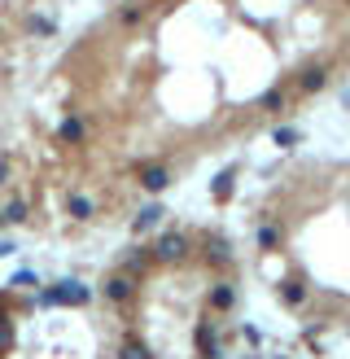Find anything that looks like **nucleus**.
I'll return each instance as SVG.
<instances>
[{"instance_id":"1","label":"nucleus","mask_w":350,"mask_h":359,"mask_svg":"<svg viewBox=\"0 0 350 359\" xmlns=\"http://www.w3.org/2000/svg\"><path fill=\"white\" fill-rule=\"evenodd\" d=\"M44 302H88V289H83V285H75V281H66L61 289L44 293Z\"/></svg>"},{"instance_id":"2","label":"nucleus","mask_w":350,"mask_h":359,"mask_svg":"<svg viewBox=\"0 0 350 359\" xmlns=\"http://www.w3.org/2000/svg\"><path fill=\"white\" fill-rule=\"evenodd\" d=\"M184 250H189V241L180 237V233H175V237H162V241H158V258H166V263H171V258H184Z\"/></svg>"},{"instance_id":"3","label":"nucleus","mask_w":350,"mask_h":359,"mask_svg":"<svg viewBox=\"0 0 350 359\" xmlns=\"http://www.w3.org/2000/svg\"><path fill=\"white\" fill-rule=\"evenodd\" d=\"M140 184H145L149 193H158V189L166 184V171H162V167H145V171H140Z\"/></svg>"},{"instance_id":"4","label":"nucleus","mask_w":350,"mask_h":359,"mask_svg":"<svg viewBox=\"0 0 350 359\" xmlns=\"http://www.w3.org/2000/svg\"><path fill=\"white\" fill-rule=\"evenodd\" d=\"M105 293H110V298H114V302H123V298H127V293H131V281H127V276H114V281L105 285Z\"/></svg>"},{"instance_id":"5","label":"nucleus","mask_w":350,"mask_h":359,"mask_svg":"<svg viewBox=\"0 0 350 359\" xmlns=\"http://www.w3.org/2000/svg\"><path fill=\"white\" fill-rule=\"evenodd\" d=\"M71 215H75V219H88V215H92V202L83 198V193H75V198H71Z\"/></svg>"},{"instance_id":"6","label":"nucleus","mask_w":350,"mask_h":359,"mask_svg":"<svg viewBox=\"0 0 350 359\" xmlns=\"http://www.w3.org/2000/svg\"><path fill=\"white\" fill-rule=\"evenodd\" d=\"M79 136H83V127H79L75 119H66V123H61V140H79Z\"/></svg>"},{"instance_id":"7","label":"nucleus","mask_w":350,"mask_h":359,"mask_svg":"<svg viewBox=\"0 0 350 359\" xmlns=\"http://www.w3.org/2000/svg\"><path fill=\"white\" fill-rule=\"evenodd\" d=\"M158 215H162L158 206H149V210H140V219H136V228H154V224H158Z\"/></svg>"},{"instance_id":"8","label":"nucleus","mask_w":350,"mask_h":359,"mask_svg":"<svg viewBox=\"0 0 350 359\" xmlns=\"http://www.w3.org/2000/svg\"><path fill=\"white\" fill-rule=\"evenodd\" d=\"M5 219H9V224H22V219H27V206H22V202H13V206L5 210Z\"/></svg>"},{"instance_id":"9","label":"nucleus","mask_w":350,"mask_h":359,"mask_svg":"<svg viewBox=\"0 0 350 359\" xmlns=\"http://www.w3.org/2000/svg\"><path fill=\"white\" fill-rule=\"evenodd\" d=\"M210 302H214V307H228V302H232V289H228V285H219V289L210 293Z\"/></svg>"},{"instance_id":"10","label":"nucleus","mask_w":350,"mask_h":359,"mask_svg":"<svg viewBox=\"0 0 350 359\" xmlns=\"http://www.w3.org/2000/svg\"><path fill=\"white\" fill-rule=\"evenodd\" d=\"M123 359H149V351L136 346V342H127V346H123Z\"/></svg>"},{"instance_id":"11","label":"nucleus","mask_w":350,"mask_h":359,"mask_svg":"<svg viewBox=\"0 0 350 359\" xmlns=\"http://www.w3.org/2000/svg\"><path fill=\"white\" fill-rule=\"evenodd\" d=\"M302 88H324V71H307V79H302Z\"/></svg>"},{"instance_id":"12","label":"nucleus","mask_w":350,"mask_h":359,"mask_svg":"<svg viewBox=\"0 0 350 359\" xmlns=\"http://www.w3.org/2000/svg\"><path fill=\"white\" fill-rule=\"evenodd\" d=\"M197 342H202V351H210V355L219 351V346H214V337H210V329H202V333H197Z\"/></svg>"}]
</instances>
